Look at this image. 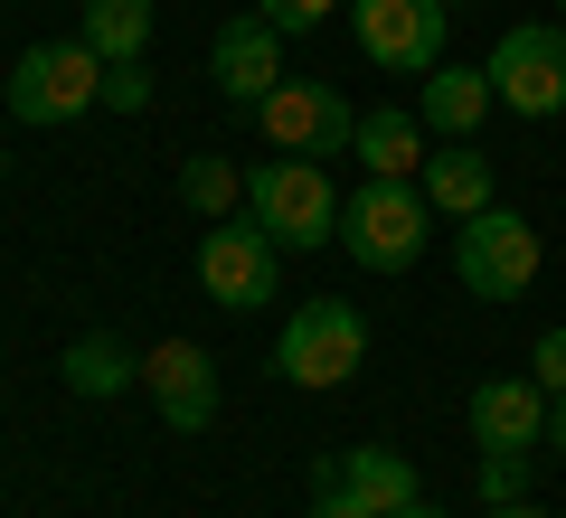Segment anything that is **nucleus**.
<instances>
[{
	"mask_svg": "<svg viewBox=\"0 0 566 518\" xmlns=\"http://www.w3.org/2000/svg\"><path fill=\"white\" fill-rule=\"evenodd\" d=\"M199 293L218 302V311H237V320L264 311V302L283 293V245L264 236L245 208H237V218H218V226L199 236Z\"/></svg>",
	"mask_w": 566,
	"mask_h": 518,
	"instance_id": "6",
	"label": "nucleus"
},
{
	"mask_svg": "<svg viewBox=\"0 0 566 518\" xmlns=\"http://www.w3.org/2000/svg\"><path fill=\"white\" fill-rule=\"evenodd\" d=\"M424 199H434V218H482L491 208V160H482V141H444V151L424 160Z\"/></svg>",
	"mask_w": 566,
	"mask_h": 518,
	"instance_id": "16",
	"label": "nucleus"
},
{
	"mask_svg": "<svg viewBox=\"0 0 566 518\" xmlns=\"http://www.w3.org/2000/svg\"><path fill=\"white\" fill-rule=\"evenodd\" d=\"M444 10H453V0H444Z\"/></svg>",
	"mask_w": 566,
	"mask_h": 518,
	"instance_id": "29",
	"label": "nucleus"
},
{
	"mask_svg": "<svg viewBox=\"0 0 566 518\" xmlns=\"http://www.w3.org/2000/svg\"><path fill=\"white\" fill-rule=\"evenodd\" d=\"M104 104V57L85 39H57V47H20L10 66V114L20 123H76Z\"/></svg>",
	"mask_w": 566,
	"mask_h": 518,
	"instance_id": "7",
	"label": "nucleus"
},
{
	"mask_svg": "<svg viewBox=\"0 0 566 518\" xmlns=\"http://www.w3.org/2000/svg\"><path fill=\"white\" fill-rule=\"evenodd\" d=\"M66 387H76V397H123V387H142V359H133V349H123V339H76V349H66Z\"/></svg>",
	"mask_w": 566,
	"mask_h": 518,
	"instance_id": "19",
	"label": "nucleus"
},
{
	"mask_svg": "<svg viewBox=\"0 0 566 518\" xmlns=\"http://www.w3.org/2000/svg\"><path fill=\"white\" fill-rule=\"evenodd\" d=\"M255 141H264V151H283V160H340L349 141H359V114H349L340 85L283 76L274 95L255 104Z\"/></svg>",
	"mask_w": 566,
	"mask_h": 518,
	"instance_id": "4",
	"label": "nucleus"
},
{
	"mask_svg": "<svg viewBox=\"0 0 566 518\" xmlns=\"http://www.w3.org/2000/svg\"><path fill=\"white\" fill-rule=\"evenodd\" d=\"M453 283H463L472 302H520L528 283H538V226L491 199L482 218L453 226Z\"/></svg>",
	"mask_w": 566,
	"mask_h": 518,
	"instance_id": "5",
	"label": "nucleus"
},
{
	"mask_svg": "<svg viewBox=\"0 0 566 518\" xmlns=\"http://www.w3.org/2000/svg\"><path fill=\"white\" fill-rule=\"evenodd\" d=\"M491 104H501V95H491V66H434L424 95H416V114H424L434 141H482Z\"/></svg>",
	"mask_w": 566,
	"mask_h": 518,
	"instance_id": "14",
	"label": "nucleus"
},
{
	"mask_svg": "<svg viewBox=\"0 0 566 518\" xmlns=\"http://www.w3.org/2000/svg\"><path fill=\"white\" fill-rule=\"evenodd\" d=\"M180 208H189V218H208V226L237 218V208H245V170H237V160H218V151H189L180 160Z\"/></svg>",
	"mask_w": 566,
	"mask_h": 518,
	"instance_id": "18",
	"label": "nucleus"
},
{
	"mask_svg": "<svg viewBox=\"0 0 566 518\" xmlns=\"http://www.w3.org/2000/svg\"><path fill=\"white\" fill-rule=\"evenodd\" d=\"M482 66H491V95L510 114H528V123L566 114V20H520Z\"/></svg>",
	"mask_w": 566,
	"mask_h": 518,
	"instance_id": "8",
	"label": "nucleus"
},
{
	"mask_svg": "<svg viewBox=\"0 0 566 518\" xmlns=\"http://www.w3.org/2000/svg\"><path fill=\"white\" fill-rule=\"evenodd\" d=\"M397 518H444V509H434V499H416V509H397Z\"/></svg>",
	"mask_w": 566,
	"mask_h": 518,
	"instance_id": "27",
	"label": "nucleus"
},
{
	"mask_svg": "<svg viewBox=\"0 0 566 518\" xmlns=\"http://www.w3.org/2000/svg\"><path fill=\"white\" fill-rule=\"evenodd\" d=\"M85 47L104 66H133L151 47V0H85Z\"/></svg>",
	"mask_w": 566,
	"mask_h": 518,
	"instance_id": "17",
	"label": "nucleus"
},
{
	"mask_svg": "<svg viewBox=\"0 0 566 518\" xmlns=\"http://www.w3.org/2000/svg\"><path fill=\"white\" fill-rule=\"evenodd\" d=\"M547 453H557V462H566V397H557V405H547Z\"/></svg>",
	"mask_w": 566,
	"mask_h": 518,
	"instance_id": "25",
	"label": "nucleus"
},
{
	"mask_svg": "<svg viewBox=\"0 0 566 518\" xmlns=\"http://www.w3.org/2000/svg\"><path fill=\"white\" fill-rule=\"evenodd\" d=\"M312 518H368L359 499L340 490V453H312Z\"/></svg>",
	"mask_w": 566,
	"mask_h": 518,
	"instance_id": "21",
	"label": "nucleus"
},
{
	"mask_svg": "<svg viewBox=\"0 0 566 518\" xmlns=\"http://www.w3.org/2000/svg\"><path fill=\"white\" fill-rule=\"evenodd\" d=\"M434 245V199L416 180H359L340 199V255L368 274H406V264Z\"/></svg>",
	"mask_w": 566,
	"mask_h": 518,
	"instance_id": "2",
	"label": "nucleus"
},
{
	"mask_svg": "<svg viewBox=\"0 0 566 518\" xmlns=\"http://www.w3.org/2000/svg\"><path fill=\"white\" fill-rule=\"evenodd\" d=\"M331 10H349V0H255V20H274L283 39H303V29H322Z\"/></svg>",
	"mask_w": 566,
	"mask_h": 518,
	"instance_id": "22",
	"label": "nucleus"
},
{
	"mask_svg": "<svg viewBox=\"0 0 566 518\" xmlns=\"http://www.w3.org/2000/svg\"><path fill=\"white\" fill-rule=\"evenodd\" d=\"M557 20H566V0H557Z\"/></svg>",
	"mask_w": 566,
	"mask_h": 518,
	"instance_id": "28",
	"label": "nucleus"
},
{
	"mask_svg": "<svg viewBox=\"0 0 566 518\" xmlns=\"http://www.w3.org/2000/svg\"><path fill=\"white\" fill-rule=\"evenodd\" d=\"M491 518H547V509H528V499H510V509H491Z\"/></svg>",
	"mask_w": 566,
	"mask_h": 518,
	"instance_id": "26",
	"label": "nucleus"
},
{
	"mask_svg": "<svg viewBox=\"0 0 566 518\" xmlns=\"http://www.w3.org/2000/svg\"><path fill=\"white\" fill-rule=\"evenodd\" d=\"M472 443L482 453H538L547 443V387L538 378H482L472 387Z\"/></svg>",
	"mask_w": 566,
	"mask_h": 518,
	"instance_id": "12",
	"label": "nucleus"
},
{
	"mask_svg": "<svg viewBox=\"0 0 566 518\" xmlns=\"http://www.w3.org/2000/svg\"><path fill=\"white\" fill-rule=\"evenodd\" d=\"M340 490L359 499L368 518H397V509L424 499V480H416V462H406L397 443H349V453H340Z\"/></svg>",
	"mask_w": 566,
	"mask_h": 518,
	"instance_id": "15",
	"label": "nucleus"
},
{
	"mask_svg": "<svg viewBox=\"0 0 566 518\" xmlns=\"http://www.w3.org/2000/svg\"><path fill=\"white\" fill-rule=\"evenodd\" d=\"M528 462H538V453H482V499H491V509L528 499Z\"/></svg>",
	"mask_w": 566,
	"mask_h": 518,
	"instance_id": "20",
	"label": "nucleus"
},
{
	"mask_svg": "<svg viewBox=\"0 0 566 518\" xmlns=\"http://www.w3.org/2000/svg\"><path fill=\"white\" fill-rule=\"evenodd\" d=\"M142 397L161 405L170 434H208L218 424V359L199 339H161V349H142Z\"/></svg>",
	"mask_w": 566,
	"mask_h": 518,
	"instance_id": "10",
	"label": "nucleus"
},
{
	"mask_svg": "<svg viewBox=\"0 0 566 518\" xmlns=\"http://www.w3.org/2000/svg\"><path fill=\"white\" fill-rule=\"evenodd\" d=\"M208 76H218V95L237 104V114H255V104L283 85V29L255 20V10H245V20H227L218 47H208Z\"/></svg>",
	"mask_w": 566,
	"mask_h": 518,
	"instance_id": "11",
	"label": "nucleus"
},
{
	"mask_svg": "<svg viewBox=\"0 0 566 518\" xmlns=\"http://www.w3.org/2000/svg\"><path fill=\"white\" fill-rule=\"evenodd\" d=\"M528 378L547 387V405L566 397V330H538V349H528Z\"/></svg>",
	"mask_w": 566,
	"mask_h": 518,
	"instance_id": "23",
	"label": "nucleus"
},
{
	"mask_svg": "<svg viewBox=\"0 0 566 518\" xmlns=\"http://www.w3.org/2000/svg\"><path fill=\"white\" fill-rule=\"evenodd\" d=\"M368 368V311L359 302H303V311L274 330V378L303 387V397H331Z\"/></svg>",
	"mask_w": 566,
	"mask_h": 518,
	"instance_id": "3",
	"label": "nucleus"
},
{
	"mask_svg": "<svg viewBox=\"0 0 566 518\" xmlns=\"http://www.w3.org/2000/svg\"><path fill=\"white\" fill-rule=\"evenodd\" d=\"M349 160H359L368 180H424L434 133H424L416 104H378V114H359V141H349Z\"/></svg>",
	"mask_w": 566,
	"mask_h": 518,
	"instance_id": "13",
	"label": "nucleus"
},
{
	"mask_svg": "<svg viewBox=\"0 0 566 518\" xmlns=\"http://www.w3.org/2000/svg\"><path fill=\"white\" fill-rule=\"evenodd\" d=\"M104 104H114V114H142V104H151V76H142V57H133V66H104Z\"/></svg>",
	"mask_w": 566,
	"mask_h": 518,
	"instance_id": "24",
	"label": "nucleus"
},
{
	"mask_svg": "<svg viewBox=\"0 0 566 518\" xmlns=\"http://www.w3.org/2000/svg\"><path fill=\"white\" fill-rule=\"evenodd\" d=\"M444 0H349V29H359L368 66H397V76H434L444 66Z\"/></svg>",
	"mask_w": 566,
	"mask_h": 518,
	"instance_id": "9",
	"label": "nucleus"
},
{
	"mask_svg": "<svg viewBox=\"0 0 566 518\" xmlns=\"http://www.w3.org/2000/svg\"><path fill=\"white\" fill-rule=\"evenodd\" d=\"M245 218H255L283 255H322V245H340V189H331V160L264 151L255 170H245Z\"/></svg>",
	"mask_w": 566,
	"mask_h": 518,
	"instance_id": "1",
	"label": "nucleus"
}]
</instances>
